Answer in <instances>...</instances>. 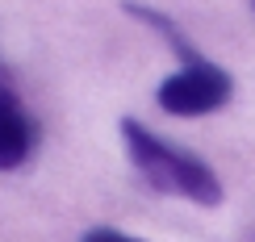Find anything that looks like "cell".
<instances>
[{"mask_svg":"<svg viewBox=\"0 0 255 242\" xmlns=\"http://www.w3.org/2000/svg\"><path fill=\"white\" fill-rule=\"evenodd\" d=\"M122 8H126V13H130V17H138V21H142V25H151V29H159V38H163L167 46L176 50L180 67H188V63H201V59H205V55H201V50L193 46V42L184 38V29H180L176 21L167 17V13H159V8H146V4H138V0H126Z\"/></svg>","mask_w":255,"mask_h":242,"instance_id":"4","label":"cell"},{"mask_svg":"<svg viewBox=\"0 0 255 242\" xmlns=\"http://www.w3.org/2000/svg\"><path fill=\"white\" fill-rule=\"evenodd\" d=\"M0 83H8V67H4V59H0Z\"/></svg>","mask_w":255,"mask_h":242,"instance_id":"6","label":"cell"},{"mask_svg":"<svg viewBox=\"0 0 255 242\" xmlns=\"http://www.w3.org/2000/svg\"><path fill=\"white\" fill-rule=\"evenodd\" d=\"M122 138H126V151H130L138 175L155 192L188 196L193 205H205V209L222 205V180L214 175V167L205 159H197L193 151H180V146L163 142L155 130H146L134 117H122Z\"/></svg>","mask_w":255,"mask_h":242,"instance_id":"1","label":"cell"},{"mask_svg":"<svg viewBox=\"0 0 255 242\" xmlns=\"http://www.w3.org/2000/svg\"><path fill=\"white\" fill-rule=\"evenodd\" d=\"M80 242H142V238H130V234H122V230H88Z\"/></svg>","mask_w":255,"mask_h":242,"instance_id":"5","label":"cell"},{"mask_svg":"<svg viewBox=\"0 0 255 242\" xmlns=\"http://www.w3.org/2000/svg\"><path fill=\"white\" fill-rule=\"evenodd\" d=\"M230 96H235V80L209 59L180 67L176 76H167L159 83V92H155L159 109L172 113V117H205V113L226 109Z\"/></svg>","mask_w":255,"mask_h":242,"instance_id":"2","label":"cell"},{"mask_svg":"<svg viewBox=\"0 0 255 242\" xmlns=\"http://www.w3.org/2000/svg\"><path fill=\"white\" fill-rule=\"evenodd\" d=\"M38 146V121L21 109L17 92L0 83V171H13L34 155Z\"/></svg>","mask_w":255,"mask_h":242,"instance_id":"3","label":"cell"}]
</instances>
